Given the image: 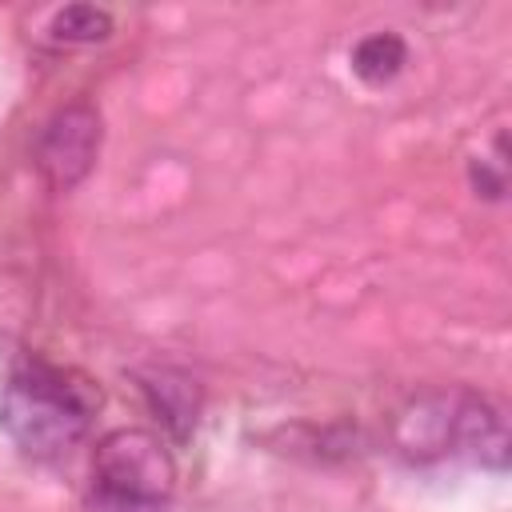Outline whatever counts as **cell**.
I'll return each mask as SVG.
<instances>
[{"label": "cell", "mask_w": 512, "mask_h": 512, "mask_svg": "<svg viewBox=\"0 0 512 512\" xmlns=\"http://www.w3.org/2000/svg\"><path fill=\"white\" fill-rule=\"evenodd\" d=\"M96 404L100 396L72 372L44 360H20L0 396V428L20 452L52 460L88 436Z\"/></svg>", "instance_id": "1"}, {"label": "cell", "mask_w": 512, "mask_h": 512, "mask_svg": "<svg viewBox=\"0 0 512 512\" xmlns=\"http://www.w3.org/2000/svg\"><path fill=\"white\" fill-rule=\"evenodd\" d=\"M100 156V112L88 100L64 104L36 140V168L52 192H72Z\"/></svg>", "instance_id": "3"}, {"label": "cell", "mask_w": 512, "mask_h": 512, "mask_svg": "<svg viewBox=\"0 0 512 512\" xmlns=\"http://www.w3.org/2000/svg\"><path fill=\"white\" fill-rule=\"evenodd\" d=\"M140 388H144L152 412L160 416V424H164L176 440H184V436L192 432V424H196V412H200V388H196V380H188L184 372L160 368V372L144 376Z\"/></svg>", "instance_id": "5"}, {"label": "cell", "mask_w": 512, "mask_h": 512, "mask_svg": "<svg viewBox=\"0 0 512 512\" xmlns=\"http://www.w3.org/2000/svg\"><path fill=\"white\" fill-rule=\"evenodd\" d=\"M472 188L488 200H500L508 188V164H504V136H496V156L492 160H472Z\"/></svg>", "instance_id": "8"}, {"label": "cell", "mask_w": 512, "mask_h": 512, "mask_svg": "<svg viewBox=\"0 0 512 512\" xmlns=\"http://www.w3.org/2000/svg\"><path fill=\"white\" fill-rule=\"evenodd\" d=\"M452 452H464L472 464L504 472L508 468V428L496 404L472 392H456L452 408Z\"/></svg>", "instance_id": "4"}, {"label": "cell", "mask_w": 512, "mask_h": 512, "mask_svg": "<svg viewBox=\"0 0 512 512\" xmlns=\"http://www.w3.org/2000/svg\"><path fill=\"white\" fill-rule=\"evenodd\" d=\"M176 464L168 444L144 428H116L92 452V512H168Z\"/></svg>", "instance_id": "2"}, {"label": "cell", "mask_w": 512, "mask_h": 512, "mask_svg": "<svg viewBox=\"0 0 512 512\" xmlns=\"http://www.w3.org/2000/svg\"><path fill=\"white\" fill-rule=\"evenodd\" d=\"M48 32L60 44H100L112 36V12L96 8V4H68L60 12H52Z\"/></svg>", "instance_id": "7"}, {"label": "cell", "mask_w": 512, "mask_h": 512, "mask_svg": "<svg viewBox=\"0 0 512 512\" xmlns=\"http://www.w3.org/2000/svg\"><path fill=\"white\" fill-rule=\"evenodd\" d=\"M352 72L364 80V84H372V88H380V84H388V80H396L400 72H404V64H408V44H404V36H396V32H368L364 40H356V48H352Z\"/></svg>", "instance_id": "6"}]
</instances>
